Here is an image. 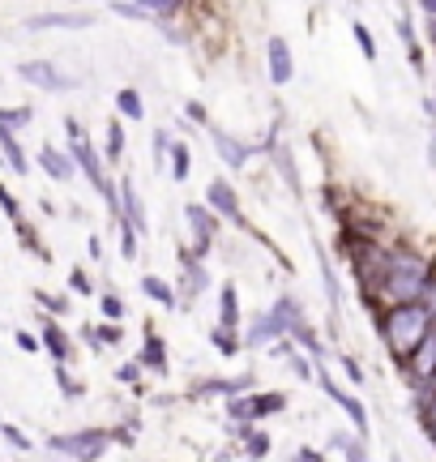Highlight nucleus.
Wrapping results in <instances>:
<instances>
[{"mask_svg":"<svg viewBox=\"0 0 436 462\" xmlns=\"http://www.w3.org/2000/svg\"><path fill=\"white\" fill-rule=\"evenodd\" d=\"M103 133H107V163H121L124 159V124L112 121Z\"/></svg>","mask_w":436,"mask_h":462,"instance_id":"nucleus-30","label":"nucleus"},{"mask_svg":"<svg viewBox=\"0 0 436 462\" xmlns=\"http://www.w3.org/2000/svg\"><path fill=\"white\" fill-rule=\"evenodd\" d=\"M0 210H4V215H9V219H13V223L22 219V206H18V197L9 193L4 184H0Z\"/></svg>","mask_w":436,"mask_h":462,"instance_id":"nucleus-41","label":"nucleus"},{"mask_svg":"<svg viewBox=\"0 0 436 462\" xmlns=\"http://www.w3.org/2000/svg\"><path fill=\"white\" fill-rule=\"evenodd\" d=\"M398 39L407 43V56H411V65H415V69H424V56H419V43H415L411 18H398Z\"/></svg>","mask_w":436,"mask_h":462,"instance_id":"nucleus-32","label":"nucleus"},{"mask_svg":"<svg viewBox=\"0 0 436 462\" xmlns=\"http://www.w3.org/2000/svg\"><path fill=\"white\" fill-rule=\"evenodd\" d=\"M107 9H112L116 18H128V22H154V13L145 9L142 0H112Z\"/></svg>","mask_w":436,"mask_h":462,"instance_id":"nucleus-28","label":"nucleus"},{"mask_svg":"<svg viewBox=\"0 0 436 462\" xmlns=\"http://www.w3.org/2000/svg\"><path fill=\"white\" fill-rule=\"evenodd\" d=\"M287 339L295 342V347H304V351H308L313 360H321V356H325V347H321V339H316V334H313V325H308V317H304L300 325H291V330H287Z\"/></svg>","mask_w":436,"mask_h":462,"instance_id":"nucleus-22","label":"nucleus"},{"mask_svg":"<svg viewBox=\"0 0 436 462\" xmlns=\"http://www.w3.org/2000/svg\"><path fill=\"white\" fill-rule=\"evenodd\" d=\"M287 407V394L283 389H269V394H248V419L261 424L266 415H278Z\"/></svg>","mask_w":436,"mask_h":462,"instance_id":"nucleus-16","label":"nucleus"},{"mask_svg":"<svg viewBox=\"0 0 436 462\" xmlns=\"http://www.w3.org/2000/svg\"><path fill=\"white\" fill-rule=\"evenodd\" d=\"M48 454H65V458H103V454H107V428H82V433L48 437Z\"/></svg>","mask_w":436,"mask_h":462,"instance_id":"nucleus-3","label":"nucleus"},{"mask_svg":"<svg viewBox=\"0 0 436 462\" xmlns=\"http://www.w3.org/2000/svg\"><path fill=\"white\" fill-rule=\"evenodd\" d=\"M95 22H98L95 9H51V13L26 18V30H86Z\"/></svg>","mask_w":436,"mask_h":462,"instance_id":"nucleus-6","label":"nucleus"},{"mask_svg":"<svg viewBox=\"0 0 436 462\" xmlns=\"http://www.w3.org/2000/svg\"><path fill=\"white\" fill-rule=\"evenodd\" d=\"M98 304H103V317H107V321H121V317H124V304H121V295H103Z\"/></svg>","mask_w":436,"mask_h":462,"instance_id":"nucleus-43","label":"nucleus"},{"mask_svg":"<svg viewBox=\"0 0 436 462\" xmlns=\"http://www.w3.org/2000/svg\"><path fill=\"white\" fill-rule=\"evenodd\" d=\"M18 244H22L26 253H35V257H43V262H48V248L39 244V236H35V227H26L22 219H18Z\"/></svg>","mask_w":436,"mask_h":462,"instance_id":"nucleus-34","label":"nucleus"},{"mask_svg":"<svg viewBox=\"0 0 436 462\" xmlns=\"http://www.w3.org/2000/svg\"><path fill=\"white\" fill-rule=\"evenodd\" d=\"M218 325H240V292H236V283H222L218 287Z\"/></svg>","mask_w":436,"mask_h":462,"instance_id":"nucleus-19","label":"nucleus"},{"mask_svg":"<svg viewBox=\"0 0 436 462\" xmlns=\"http://www.w3.org/2000/svg\"><path fill=\"white\" fill-rule=\"evenodd\" d=\"M39 168L48 171L56 184H69L73 171H77V163H73V154H60L56 146H43V150H39Z\"/></svg>","mask_w":436,"mask_h":462,"instance_id":"nucleus-14","label":"nucleus"},{"mask_svg":"<svg viewBox=\"0 0 436 462\" xmlns=\"http://www.w3.org/2000/svg\"><path fill=\"white\" fill-rule=\"evenodd\" d=\"M339 364H342V372H346V381H351V386H363V372H360V364H355L351 356H339Z\"/></svg>","mask_w":436,"mask_h":462,"instance_id":"nucleus-45","label":"nucleus"},{"mask_svg":"<svg viewBox=\"0 0 436 462\" xmlns=\"http://www.w3.org/2000/svg\"><path fill=\"white\" fill-rule=\"evenodd\" d=\"M419 424H424L428 437L436 441V377L424 381V394H419Z\"/></svg>","mask_w":436,"mask_h":462,"instance_id":"nucleus-23","label":"nucleus"},{"mask_svg":"<svg viewBox=\"0 0 436 462\" xmlns=\"http://www.w3.org/2000/svg\"><path fill=\"white\" fill-rule=\"evenodd\" d=\"M116 112H121L124 121H142L145 116V103H142V95H137V90H133V86H124L121 95H116Z\"/></svg>","mask_w":436,"mask_h":462,"instance_id":"nucleus-26","label":"nucleus"},{"mask_svg":"<svg viewBox=\"0 0 436 462\" xmlns=\"http://www.w3.org/2000/svg\"><path fill=\"white\" fill-rule=\"evenodd\" d=\"M266 69H269V86H287L295 77V56H291V43L283 35H269L266 39Z\"/></svg>","mask_w":436,"mask_h":462,"instance_id":"nucleus-7","label":"nucleus"},{"mask_svg":"<svg viewBox=\"0 0 436 462\" xmlns=\"http://www.w3.org/2000/svg\"><path fill=\"white\" fill-rule=\"evenodd\" d=\"M313 381H321V389H325V394H330V398L339 403L342 411H346V419L355 424V433H360V437H368V411H363V403H360V398H355V394H346V389H342L339 381L330 377V372H316Z\"/></svg>","mask_w":436,"mask_h":462,"instance_id":"nucleus-8","label":"nucleus"},{"mask_svg":"<svg viewBox=\"0 0 436 462\" xmlns=\"http://www.w3.org/2000/svg\"><path fill=\"white\" fill-rule=\"evenodd\" d=\"M210 339H214V351H218V356H227V360L244 351V339L231 330V325H214V334H210Z\"/></svg>","mask_w":436,"mask_h":462,"instance_id":"nucleus-25","label":"nucleus"},{"mask_svg":"<svg viewBox=\"0 0 436 462\" xmlns=\"http://www.w3.org/2000/svg\"><path fill=\"white\" fill-rule=\"evenodd\" d=\"M295 458H300V462H316V458H321V450H308V445H300V450H295Z\"/></svg>","mask_w":436,"mask_h":462,"instance_id":"nucleus-51","label":"nucleus"},{"mask_svg":"<svg viewBox=\"0 0 436 462\" xmlns=\"http://www.w3.org/2000/svg\"><path fill=\"white\" fill-rule=\"evenodd\" d=\"M39 342H43V351H48L56 364H69V360H73V342H69V334H65L56 321H48V325H43Z\"/></svg>","mask_w":436,"mask_h":462,"instance_id":"nucleus-15","label":"nucleus"},{"mask_svg":"<svg viewBox=\"0 0 436 462\" xmlns=\"http://www.w3.org/2000/svg\"><path fill=\"white\" fill-rule=\"evenodd\" d=\"M86 248H90V257L103 266V240H98V236H90V240H86Z\"/></svg>","mask_w":436,"mask_h":462,"instance_id":"nucleus-50","label":"nucleus"},{"mask_svg":"<svg viewBox=\"0 0 436 462\" xmlns=\"http://www.w3.org/2000/svg\"><path fill=\"white\" fill-rule=\"evenodd\" d=\"M432 330V313L419 304V300H398L389 304L385 317H381V339L393 351V360H407L415 351V342Z\"/></svg>","mask_w":436,"mask_h":462,"instance_id":"nucleus-1","label":"nucleus"},{"mask_svg":"<svg viewBox=\"0 0 436 462\" xmlns=\"http://www.w3.org/2000/svg\"><path fill=\"white\" fill-rule=\"evenodd\" d=\"M116 223H128L137 236H145V231H150V219H145L142 193L133 189V180H121V210H116Z\"/></svg>","mask_w":436,"mask_h":462,"instance_id":"nucleus-11","label":"nucleus"},{"mask_svg":"<svg viewBox=\"0 0 436 462\" xmlns=\"http://www.w3.org/2000/svg\"><path fill=\"white\" fill-rule=\"evenodd\" d=\"M0 437L9 441V445H13L18 454H30V450H35V441L26 437V433H22V428H18V424H9L4 415H0Z\"/></svg>","mask_w":436,"mask_h":462,"instance_id":"nucleus-29","label":"nucleus"},{"mask_svg":"<svg viewBox=\"0 0 436 462\" xmlns=\"http://www.w3.org/2000/svg\"><path fill=\"white\" fill-rule=\"evenodd\" d=\"M0 154L9 159V168L18 171V176H30L26 150H22V142H18V129H9V124H0Z\"/></svg>","mask_w":436,"mask_h":462,"instance_id":"nucleus-18","label":"nucleus"},{"mask_svg":"<svg viewBox=\"0 0 436 462\" xmlns=\"http://www.w3.org/2000/svg\"><path fill=\"white\" fill-rule=\"evenodd\" d=\"M82 339H86L90 351H103V347H121L124 330H121V321H103V325H86V330H82Z\"/></svg>","mask_w":436,"mask_h":462,"instance_id":"nucleus-17","label":"nucleus"},{"mask_svg":"<svg viewBox=\"0 0 436 462\" xmlns=\"http://www.w3.org/2000/svg\"><path fill=\"white\" fill-rule=\"evenodd\" d=\"M18 77L30 82V86H39V90H77V86H82V77L60 74L51 60H22V65H18Z\"/></svg>","mask_w":436,"mask_h":462,"instance_id":"nucleus-5","label":"nucleus"},{"mask_svg":"<svg viewBox=\"0 0 436 462\" xmlns=\"http://www.w3.org/2000/svg\"><path fill=\"white\" fill-rule=\"evenodd\" d=\"M274 339H287V325L274 317V309L261 317H253V325H248V334H244V347H269Z\"/></svg>","mask_w":436,"mask_h":462,"instance_id":"nucleus-13","label":"nucleus"},{"mask_svg":"<svg viewBox=\"0 0 436 462\" xmlns=\"http://www.w3.org/2000/svg\"><path fill=\"white\" fill-rule=\"evenodd\" d=\"M13 342H18L22 351H30V356H35V351H43V342H39V334H30V330H18V334H13Z\"/></svg>","mask_w":436,"mask_h":462,"instance_id":"nucleus-44","label":"nucleus"},{"mask_svg":"<svg viewBox=\"0 0 436 462\" xmlns=\"http://www.w3.org/2000/svg\"><path fill=\"white\" fill-rule=\"evenodd\" d=\"M137 377H142V364H137V360H128V364L116 368V381H121V386H137Z\"/></svg>","mask_w":436,"mask_h":462,"instance_id":"nucleus-42","label":"nucleus"},{"mask_svg":"<svg viewBox=\"0 0 436 462\" xmlns=\"http://www.w3.org/2000/svg\"><path fill=\"white\" fill-rule=\"evenodd\" d=\"M428 39H432V48H436V18L428 22Z\"/></svg>","mask_w":436,"mask_h":462,"instance_id":"nucleus-53","label":"nucleus"},{"mask_svg":"<svg viewBox=\"0 0 436 462\" xmlns=\"http://www.w3.org/2000/svg\"><path fill=\"white\" fill-rule=\"evenodd\" d=\"M291 368H295V377H304V381H313L316 377L313 356H295V351H291Z\"/></svg>","mask_w":436,"mask_h":462,"instance_id":"nucleus-40","label":"nucleus"},{"mask_svg":"<svg viewBox=\"0 0 436 462\" xmlns=\"http://www.w3.org/2000/svg\"><path fill=\"white\" fill-rule=\"evenodd\" d=\"M402 364L411 368V377H415V386H424V381H432L436 377V325L424 334V339L415 342V351L402 360Z\"/></svg>","mask_w":436,"mask_h":462,"instance_id":"nucleus-10","label":"nucleus"},{"mask_svg":"<svg viewBox=\"0 0 436 462\" xmlns=\"http://www.w3.org/2000/svg\"><path fill=\"white\" fill-rule=\"evenodd\" d=\"M419 9H424L428 18H436V0H419Z\"/></svg>","mask_w":436,"mask_h":462,"instance_id":"nucleus-52","label":"nucleus"},{"mask_svg":"<svg viewBox=\"0 0 436 462\" xmlns=\"http://www.w3.org/2000/svg\"><path fill=\"white\" fill-rule=\"evenodd\" d=\"M107 441H116L124 450H133L137 445V424H116V428H107Z\"/></svg>","mask_w":436,"mask_h":462,"instance_id":"nucleus-39","label":"nucleus"},{"mask_svg":"<svg viewBox=\"0 0 436 462\" xmlns=\"http://www.w3.org/2000/svg\"><path fill=\"white\" fill-rule=\"evenodd\" d=\"M206 133H210V142H214L218 159L227 163V168H248V159H253V146H244V142H236L227 129H214V124H206Z\"/></svg>","mask_w":436,"mask_h":462,"instance_id":"nucleus-12","label":"nucleus"},{"mask_svg":"<svg viewBox=\"0 0 436 462\" xmlns=\"http://www.w3.org/2000/svg\"><path fill=\"white\" fill-rule=\"evenodd\" d=\"M167 154H171V180H175V184H184V180H189V171H193V154H189V146H184V142H171Z\"/></svg>","mask_w":436,"mask_h":462,"instance_id":"nucleus-24","label":"nucleus"},{"mask_svg":"<svg viewBox=\"0 0 436 462\" xmlns=\"http://www.w3.org/2000/svg\"><path fill=\"white\" fill-rule=\"evenodd\" d=\"M351 35H355V43H360L363 60H377V39H372V30H368L363 22H355V26H351Z\"/></svg>","mask_w":436,"mask_h":462,"instance_id":"nucleus-37","label":"nucleus"},{"mask_svg":"<svg viewBox=\"0 0 436 462\" xmlns=\"http://www.w3.org/2000/svg\"><path fill=\"white\" fill-rule=\"evenodd\" d=\"M56 386H60V394H69V398H82L86 394V386L69 372V364H56Z\"/></svg>","mask_w":436,"mask_h":462,"instance_id":"nucleus-33","label":"nucleus"},{"mask_svg":"<svg viewBox=\"0 0 436 462\" xmlns=\"http://www.w3.org/2000/svg\"><path fill=\"white\" fill-rule=\"evenodd\" d=\"M30 121H35V107H0V124H9V129H22Z\"/></svg>","mask_w":436,"mask_h":462,"instance_id":"nucleus-36","label":"nucleus"},{"mask_svg":"<svg viewBox=\"0 0 436 462\" xmlns=\"http://www.w3.org/2000/svg\"><path fill=\"white\" fill-rule=\"evenodd\" d=\"M167 146H171L167 129H159V133H154V163H163V159H167Z\"/></svg>","mask_w":436,"mask_h":462,"instance_id":"nucleus-46","label":"nucleus"},{"mask_svg":"<svg viewBox=\"0 0 436 462\" xmlns=\"http://www.w3.org/2000/svg\"><path fill=\"white\" fill-rule=\"evenodd\" d=\"M121 257L124 262H137V257H142V236H137L128 223H121Z\"/></svg>","mask_w":436,"mask_h":462,"instance_id":"nucleus-31","label":"nucleus"},{"mask_svg":"<svg viewBox=\"0 0 436 462\" xmlns=\"http://www.w3.org/2000/svg\"><path fill=\"white\" fill-rule=\"evenodd\" d=\"M419 304L432 313V321H436V278H428V287H424V295H419Z\"/></svg>","mask_w":436,"mask_h":462,"instance_id":"nucleus-47","label":"nucleus"},{"mask_svg":"<svg viewBox=\"0 0 436 462\" xmlns=\"http://www.w3.org/2000/svg\"><path fill=\"white\" fill-rule=\"evenodd\" d=\"M334 445H330V450H334V454H342V458H368V450H363L360 445V433H334Z\"/></svg>","mask_w":436,"mask_h":462,"instance_id":"nucleus-27","label":"nucleus"},{"mask_svg":"<svg viewBox=\"0 0 436 462\" xmlns=\"http://www.w3.org/2000/svg\"><path fill=\"white\" fill-rule=\"evenodd\" d=\"M206 206L214 210L218 219H231V223H244V210H240V197H236V189H231V180H210L206 184Z\"/></svg>","mask_w":436,"mask_h":462,"instance_id":"nucleus-9","label":"nucleus"},{"mask_svg":"<svg viewBox=\"0 0 436 462\" xmlns=\"http://www.w3.org/2000/svg\"><path fill=\"white\" fill-rule=\"evenodd\" d=\"M142 295H150V300L163 304V309H180V304H175V300H180L175 287H171L167 278H159V274H142Z\"/></svg>","mask_w":436,"mask_h":462,"instance_id":"nucleus-20","label":"nucleus"},{"mask_svg":"<svg viewBox=\"0 0 436 462\" xmlns=\"http://www.w3.org/2000/svg\"><path fill=\"white\" fill-rule=\"evenodd\" d=\"M142 4L154 13V22H159V18H175V13L184 9V0H142Z\"/></svg>","mask_w":436,"mask_h":462,"instance_id":"nucleus-38","label":"nucleus"},{"mask_svg":"<svg viewBox=\"0 0 436 462\" xmlns=\"http://www.w3.org/2000/svg\"><path fill=\"white\" fill-rule=\"evenodd\" d=\"M35 300H39V304H43V309H48L51 317H65V313L73 309V304H69V295H51V292H43V287L35 292Z\"/></svg>","mask_w":436,"mask_h":462,"instance_id":"nucleus-35","label":"nucleus"},{"mask_svg":"<svg viewBox=\"0 0 436 462\" xmlns=\"http://www.w3.org/2000/svg\"><path fill=\"white\" fill-rule=\"evenodd\" d=\"M184 223H189V236H193V253L206 262L210 248H214V236H218V215L206 201H189L184 206Z\"/></svg>","mask_w":436,"mask_h":462,"instance_id":"nucleus-4","label":"nucleus"},{"mask_svg":"<svg viewBox=\"0 0 436 462\" xmlns=\"http://www.w3.org/2000/svg\"><path fill=\"white\" fill-rule=\"evenodd\" d=\"M184 116H189V121H193V124H201V129L210 124V112H206L201 103H189V107H184Z\"/></svg>","mask_w":436,"mask_h":462,"instance_id":"nucleus-48","label":"nucleus"},{"mask_svg":"<svg viewBox=\"0 0 436 462\" xmlns=\"http://www.w3.org/2000/svg\"><path fill=\"white\" fill-rule=\"evenodd\" d=\"M428 278H432V266H428V257H419L415 248H393L385 257V274H381V292L385 300H419L424 287H428Z\"/></svg>","mask_w":436,"mask_h":462,"instance_id":"nucleus-2","label":"nucleus"},{"mask_svg":"<svg viewBox=\"0 0 436 462\" xmlns=\"http://www.w3.org/2000/svg\"><path fill=\"white\" fill-rule=\"evenodd\" d=\"M69 283H73V292H77V295H90V292H95V287H90V278H86L82 270H73V274H69Z\"/></svg>","mask_w":436,"mask_h":462,"instance_id":"nucleus-49","label":"nucleus"},{"mask_svg":"<svg viewBox=\"0 0 436 462\" xmlns=\"http://www.w3.org/2000/svg\"><path fill=\"white\" fill-rule=\"evenodd\" d=\"M137 364H142V368H154V372H167V347H163V339H159V334H145Z\"/></svg>","mask_w":436,"mask_h":462,"instance_id":"nucleus-21","label":"nucleus"}]
</instances>
